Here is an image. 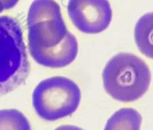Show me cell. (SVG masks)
<instances>
[{
	"mask_svg": "<svg viewBox=\"0 0 153 130\" xmlns=\"http://www.w3.org/2000/svg\"><path fill=\"white\" fill-rule=\"evenodd\" d=\"M30 54L39 64L53 68L72 63L78 46L67 29L60 7L54 0H34L27 14Z\"/></svg>",
	"mask_w": 153,
	"mask_h": 130,
	"instance_id": "6da1fadb",
	"label": "cell"
},
{
	"mask_svg": "<svg viewBox=\"0 0 153 130\" xmlns=\"http://www.w3.org/2000/svg\"><path fill=\"white\" fill-rule=\"evenodd\" d=\"M151 72L143 60L127 53H120L106 64L103 71L106 92L114 99L128 102L141 98L151 83Z\"/></svg>",
	"mask_w": 153,
	"mask_h": 130,
	"instance_id": "7a4b0ae2",
	"label": "cell"
},
{
	"mask_svg": "<svg viewBox=\"0 0 153 130\" xmlns=\"http://www.w3.org/2000/svg\"><path fill=\"white\" fill-rule=\"evenodd\" d=\"M29 69L20 25L11 17L0 16V96L23 84Z\"/></svg>",
	"mask_w": 153,
	"mask_h": 130,
	"instance_id": "3957f363",
	"label": "cell"
},
{
	"mask_svg": "<svg viewBox=\"0 0 153 130\" xmlns=\"http://www.w3.org/2000/svg\"><path fill=\"white\" fill-rule=\"evenodd\" d=\"M80 99L78 85L62 76L42 80L32 94V105L36 113L47 121L57 120L72 114L78 107Z\"/></svg>",
	"mask_w": 153,
	"mask_h": 130,
	"instance_id": "277c9868",
	"label": "cell"
},
{
	"mask_svg": "<svg viewBox=\"0 0 153 130\" xmlns=\"http://www.w3.org/2000/svg\"><path fill=\"white\" fill-rule=\"evenodd\" d=\"M67 10L75 26L85 34H98L105 31L112 17L108 0H69Z\"/></svg>",
	"mask_w": 153,
	"mask_h": 130,
	"instance_id": "5b68a950",
	"label": "cell"
},
{
	"mask_svg": "<svg viewBox=\"0 0 153 130\" xmlns=\"http://www.w3.org/2000/svg\"><path fill=\"white\" fill-rule=\"evenodd\" d=\"M134 36L140 52L146 57L153 59V12L145 14L138 20Z\"/></svg>",
	"mask_w": 153,
	"mask_h": 130,
	"instance_id": "8992f818",
	"label": "cell"
},
{
	"mask_svg": "<svg viewBox=\"0 0 153 130\" xmlns=\"http://www.w3.org/2000/svg\"><path fill=\"white\" fill-rule=\"evenodd\" d=\"M142 118L139 113L132 108H124L116 112L107 122L105 128L132 129L140 128Z\"/></svg>",
	"mask_w": 153,
	"mask_h": 130,
	"instance_id": "52a82bcc",
	"label": "cell"
},
{
	"mask_svg": "<svg viewBox=\"0 0 153 130\" xmlns=\"http://www.w3.org/2000/svg\"><path fill=\"white\" fill-rule=\"evenodd\" d=\"M0 129H30L27 119L15 109L0 110Z\"/></svg>",
	"mask_w": 153,
	"mask_h": 130,
	"instance_id": "ba28073f",
	"label": "cell"
},
{
	"mask_svg": "<svg viewBox=\"0 0 153 130\" xmlns=\"http://www.w3.org/2000/svg\"><path fill=\"white\" fill-rule=\"evenodd\" d=\"M19 0H0V13L13 8Z\"/></svg>",
	"mask_w": 153,
	"mask_h": 130,
	"instance_id": "9c48e42d",
	"label": "cell"
}]
</instances>
